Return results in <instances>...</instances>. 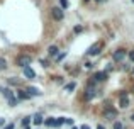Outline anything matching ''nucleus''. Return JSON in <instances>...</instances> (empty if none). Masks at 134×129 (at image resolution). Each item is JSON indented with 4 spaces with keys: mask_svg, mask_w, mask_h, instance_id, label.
<instances>
[{
    "mask_svg": "<svg viewBox=\"0 0 134 129\" xmlns=\"http://www.w3.org/2000/svg\"><path fill=\"white\" fill-rule=\"evenodd\" d=\"M129 60H131V61H134V49L131 51V53H129Z\"/></svg>",
    "mask_w": 134,
    "mask_h": 129,
    "instance_id": "a878e982",
    "label": "nucleus"
},
{
    "mask_svg": "<svg viewBox=\"0 0 134 129\" xmlns=\"http://www.w3.org/2000/svg\"><path fill=\"white\" fill-rule=\"evenodd\" d=\"M119 97H121V104H119V105H121L122 109L129 107V99H127V93H126V92H121V93H119Z\"/></svg>",
    "mask_w": 134,
    "mask_h": 129,
    "instance_id": "39448f33",
    "label": "nucleus"
},
{
    "mask_svg": "<svg viewBox=\"0 0 134 129\" xmlns=\"http://www.w3.org/2000/svg\"><path fill=\"white\" fill-rule=\"evenodd\" d=\"M114 129H124V126H122V122H121V121L114 122Z\"/></svg>",
    "mask_w": 134,
    "mask_h": 129,
    "instance_id": "aec40b11",
    "label": "nucleus"
},
{
    "mask_svg": "<svg viewBox=\"0 0 134 129\" xmlns=\"http://www.w3.org/2000/svg\"><path fill=\"white\" fill-rule=\"evenodd\" d=\"M65 58H66V51H63V53H59L58 56H56V61H58V63H59V61H63V60H65Z\"/></svg>",
    "mask_w": 134,
    "mask_h": 129,
    "instance_id": "dca6fc26",
    "label": "nucleus"
},
{
    "mask_svg": "<svg viewBox=\"0 0 134 129\" xmlns=\"http://www.w3.org/2000/svg\"><path fill=\"white\" fill-rule=\"evenodd\" d=\"M9 104H10V105H15V104H17V99H10Z\"/></svg>",
    "mask_w": 134,
    "mask_h": 129,
    "instance_id": "b1692460",
    "label": "nucleus"
},
{
    "mask_svg": "<svg viewBox=\"0 0 134 129\" xmlns=\"http://www.w3.org/2000/svg\"><path fill=\"white\" fill-rule=\"evenodd\" d=\"M85 100H90V99H93V95H95V90H93V87H92V88H90V87H88V88H87L85 90Z\"/></svg>",
    "mask_w": 134,
    "mask_h": 129,
    "instance_id": "ddd939ff",
    "label": "nucleus"
},
{
    "mask_svg": "<svg viewBox=\"0 0 134 129\" xmlns=\"http://www.w3.org/2000/svg\"><path fill=\"white\" fill-rule=\"evenodd\" d=\"M126 58V51L124 49H115L114 51V61H122Z\"/></svg>",
    "mask_w": 134,
    "mask_h": 129,
    "instance_id": "0eeeda50",
    "label": "nucleus"
},
{
    "mask_svg": "<svg viewBox=\"0 0 134 129\" xmlns=\"http://www.w3.org/2000/svg\"><path fill=\"white\" fill-rule=\"evenodd\" d=\"M5 124V119H0V126H3Z\"/></svg>",
    "mask_w": 134,
    "mask_h": 129,
    "instance_id": "c85d7f7f",
    "label": "nucleus"
},
{
    "mask_svg": "<svg viewBox=\"0 0 134 129\" xmlns=\"http://www.w3.org/2000/svg\"><path fill=\"white\" fill-rule=\"evenodd\" d=\"M102 46H104V44H102L100 41H98V43H95L93 46H90V48H88L87 54H88V56H97V54H100V51H102Z\"/></svg>",
    "mask_w": 134,
    "mask_h": 129,
    "instance_id": "f257e3e1",
    "label": "nucleus"
},
{
    "mask_svg": "<svg viewBox=\"0 0 134 129\" xmlns=\"http://www.w3.org/2000/svg\"><path fill=\"white\" fill-rule=\"evenodd\" d=\"M9 83L10 85H20V80L19 78H9Z\"/></svg>",
    "mask_w": 134,
    "mask_h": 129,
    "instance_id": "a211bd4d",
    "label": "nucleus"
},
{
    "mask_svg": "<svg viewBox=\"0 0 134 129\" xmlns=\"http://www.w3.org/2000/svg\"><path fill=\"white\" fill-rule=\"evenodd\" d=\"M71 129H78V127H71Z\"/></svg>",
    "mask_w": 134,
    "mask_h": 129,
    "instance_id": "473e14b6",
    "label": "nucleus"
},
{
    "mask_svg": "<svg viewBox=\"0 0 134 129\" xmlns=\"http://www.w3.org/2000/svg\"><path fill=\"white\" fill-rule=\"evenodd\" d=\"M73 88H75V83H68V85L65 87V90H68V92H71Z\"/></svg>",
    "mask_w": 134,
    "mask_h": 129,
    "instance_id": "412c9836",
    "label": "nucleus"
},
{
    "mask_svg": "<svg viewBox=\"0 0 134 129\" xmlns=\"http://www.w3.org/2000/svg\"><path fill=\"white\" fill-rule=\"evenodd\" d=\"M31 119H32V117H24V119H22V126L27 127V126H29V122H31Z\"/></svg>",
    "mask_w": 134,
    "mask_h": 129,
    "instance_id": "6ab92c4d",
    "label": "nucleus"
},
{
    "mask_svg": "<svg viewBox=\"0 0 134 129\" xmlns=\"http://www.w3.org/2000/svg\"><path fill=\"white\" fill-rule=\"evenodd\" d=\"M31 61H32V58H31L29 54H20V56L17 58V65L22 66V68H24V66H29Z\"/></svg>",
    "mask_w": 134,
    "mask_h": 129,
    "instance_id": "f03ea898",
    "label": "nucleus"
},
{
    "mask_svg": "<svg viewBox=\"0 0 134 129\" xmlns=\"http://www.w3.org/2000/svg\"><path fill=\"white\" fill-rule=\"evenodd\" d=\"M2 93L7 97V100H10V99H15V97H14V92H12V90H9V88H3V90H2Z\"/></svg>",
    "mask_w": 134,
    "mask_h": 129,
    "instance_id": "4468645a",
    "label": "nucleus"
},
{
    "mask_svg": "<svg viewBox=\"0 0 134 129\" xmlns=\"http://www.w3.org/2000/svg\"><path fill=\"white\" fill-rule=\"evenodd\" d=\"M3 129H14V124H12V122H10V124H7V126L3 127Z\"/></svg>",
    "mask_w": 134,
    "mask_h": 129,
    "instance_id": "bb28decb",
    "label": "nucleus"
},
{
    "mask_svg": "<svg viewBox=\"0 0 134 129\" xmlns=\"http://www.w3.org/2000/svg\"><path fill=\"white\" fill-rule=\"evenodd\" d=\"M97 129H105V127L102 126V124H98V126H97Z\"/></svg>",
    "mask_w": 134,
    "mask_h": 129,
    "instance_id": "c756f323",
    "label": "nucleus"
},
{
    "mask_svg": "<svg viewBox=\"0 0 134 129\" xmlns=\"http://www.w3.org/2000/svg\"><path fill=\"white\" fill-rule=\"evenodd\" d=\"M95 2H104V0H95Z\"/></svg>",
    "mask_w": 134,
    "mask_h": 129,
    "instance_id": "2f4dec72",
    "label": "nucleus"
},
{
    "mask_svg": "<svg viewBox=\"0 0 134 129\" xmlns=\"http://www.w3.org/2000/svg\"><path fill=\"white\" fill-rule=\"evenodd\" d=\"M73 31H75V32L78 34V32H82V31H83V27H82V26H76V27H75V29H73Z\"/></svg>",
    "mask_w": 134,
    "mask_h": 129,
    "instance_id": "5701e85b",
    "label": "nucleus"
},
{
    "mask_svg": "<svg viewBox=\"0 0 134 129\" xmlns=\"http://www.w3.org/2000/svg\"><path fill=\"white\" fill-rule=\"evenodd\" d=\"M51 14H53V17H54L56 20H61V19H63V15H65V14H63V10L59 9V7H54V9L51 10Z\"/></svg>",
    "mask_w": 134,
    "mask_h": 129,
    "instance_id": "6e6552de",
    "label": "nucleus"
},
{
    "mask_svg": "<svg viewBox=\"0 0 134 129\" xmlns=\"http://www.w3.org/2000/svg\"><path fill=\"white\" fill-rule=\"evenodd\" d=\"M17 97H19L20 100H29L31 99V95L26 92V90H19V92H17Z\"/></svg>",
    "mask_w": 134,
    "mask_h": 129,
    "instance_id": "f8f14e48",
    "label": "nucleus"
},
{
    "mask_svg": "<svg viewBox=\"0 0 134 129\" xmlns=\"http://www.w3.org/2000/svg\"><path fill=\"white\" fill-rule=\"evenodd\" d=\"M132 2H134V0H132Z\"/></svg>",
    "mask_w": 134,
    "mask_h": 129,
    "instance_id": "c9c22d12",
    "label": "nucleus"
},
{
    "mask_svg": "<svg viewBox=\"0 0 134 129\" xmlns=\"http://www.w3.org/2000/svg\"><path fill=\"white\" fill-rule=\"evenodd\" d=\"M59 3H61V7H63V9H66V7L70 5V2H68V0H59Z\"/></svg>",
    "mask_w": 134,
    "mask_h": 129,
    "instance_id": "4be33fe9",
    "label": "nucleus"
},
{
    "mask_svg": "<svg viewBox=\"0 0 134 129\" xmlns=\"http://www.w3.org/2000/svg\"><path fill=\"white\" fill-rule=\"evenodd\" d=\"M58 51H59V49H58V46H54V44L48 48V54H49L51 58H56V56H58Z\"/></svg>",
    "mask_w": 134,
    "mask_h": 129,
    "instance_id": "9b49d317",
    "label": "nucleus"
},
{
    "mask_svg": "<svg viewBox=\"0 0 134 129\" xmlns=\"http://www.w3.org/2000/svg\"><path fill=\"white\" fill-rule=\"evenodd\" d=\"M24 129H29V127H24Z\"/></svg>",
    "mask_w": 134,
    "mask_h": 129,
    "instance_id": "f704fd0d",
    "label": "nucleus"
},
{
    "mask_svg": "<svg viewBox=\"0 0 134 129\" xmlns=\"http://www.w3.org/2000/svg\"><path fill=\"white\" fill-rule=\"evenodd\" d=\"M115 116H117L115 109H110V107H107V109L104 110V117H105L107 121H112V119H115Z\"/></svg>",
    "mask_w": 134,
    "mask_h": 129,
    "instance_id": "7ed1b4c3",
    "label": "nucleus"
},
{
    "mask_svg": "<svg viewBox=\"0 0 134 129\" xmlns=\"http://www.w3.org/2000/svg\"><path fill=\"white\" fill-rule=\"evenodd\" d=\"M80 129H90V126H87V124H83V126L80 127Z\"/></svg>",
    "mask_w": 134,
    "mask_h": 129,
    "instance_id": "cd10ccee",
    "label": "nucleus"
},
{
    "mask_svg": "<svg viewBox=\"0 0 134 129\" xmlns=\"http://www.w3.org/2000/svg\"><path fill=\"white\" fill-rule=\"evenodd\" d=\"M5 68H7V60L0 56V70H5Z\"/></svg>",
    "mask_w": 134,
    "mask_h": 129,
    "instance_id": "f3484780",
    "label": "nucleus"
},
{
    "mask_svg": "<svg viewBox=\"0 0 134 129\" xmlns=\"http://www.w3.org/2000/svg\"><path fill=\"white\" fill-rule=\"evenodd\" d=\"M44 124H46V126H49V127H59V126H61V124L58 122L56 117H48V119H44Z\"/></svg>",
    "mask_w": 134,
    "mask_h": 129,
    "instance_id": "20e7f679",
    "label": "nucleus"
},
{
    "mask_svg": "<svg viewBox=\"0 0 134 129\" xmlns=\"http://www.w3.org/2000/svg\"><path fill=\"white\" fill-rule=\"evenodd\" d=\"M32 121H34V124H36V126H39V124L44 122V119H43V116H41V114H36V116L32 117Z\"/></svg>",
    "mask_w": 134,
    "mask_h": 129,
    "instance_id": "2eb2a0df",
    "label": "nucleus"
},
{
    "mask_svg": "<svg viewBox=\"0 0 134 129\" xmlns=\"http://www.w3.org/2000/svg\"><path fill=\"white\" fill-rule=\"evenodd\" d=\"M131 119H132V122H134V114H132V116H131Z\"/></svg>",
    "mask_w": 134,
    "mask_h": 129,
    "instance_id": "7c9ffc66",
    "label": "nucleus"
},
{
    "mask_svg": "<svg viewBox=\"0 0 134 129\" xmlns=\"http://www.w3.org/2000/svg\"><path fill=\"white\" fill-rule=\"evenodd\" d=\"M65 124H70V126H73V119H65Z\"/></svg>",
    "mask_w": 134,
    "mask_h": 129,
    "instance_id": "393cba45",
    "label": "nucleus"
},
{
    "mask_svg": "<svg viewBox=\"0 0 134 129\" xmlns=\"http://www.w3.org/2000/svg\"><path fill=\"white\" fill-rule=\"evenodd\" d=\"M26 92L29 93L31 97H34V95H41V90H39V88H36V87H27Z\"/></svg>",
    "mask_w": 134,
    "mask_h": 129,
    "instance_id": "9d476101",
    "label": "nucleus"
},
{
    "mask_svg": "<svg viewBox=\"0 0 134 129\" xmlns=\"http://www.w3.org/2000/svg\"><path fill=\"white\" fill-rule=\"evenodd\" d=\"M24 76L32 80V78H36V73H34V70L31 68V66H24Z\"/></svg>",
    "mask_w": 134,
    "mask_h": 129,
    "instance_id": "423d86ee",
    "label": "nucleus"
},
{
    "mask_svg": "<svg viewBox=\"0 0 134 129\" xmlns=\"http://www.w3.org/2000/svg\"><path fill=\"white\" fill-rule=\"evenodd\" d=\"M132 75H134V68H132Z\"/></svg>",
    "mask_w": 134,
    "mask_h": 129,
    "instance_id": "72a5a7b5",
    "label": "nucleus"
},
{
    "mask_svg": "<svg viewBox=\"0 0 134 129\" xmlns=\"http://www.w3.org/2000/svg\"><path fill=\"white\" fill-rule=\"evenodd\" d=\"M107 71H97V73H95V75H93V80H95V82H104V80H107Z\"/></svg>",
    "mask_w": 134,
    "mask_h": 129,
    "instance_id": "1a4fd4ad",
    "label": "nucleus"
}]
</instances>
